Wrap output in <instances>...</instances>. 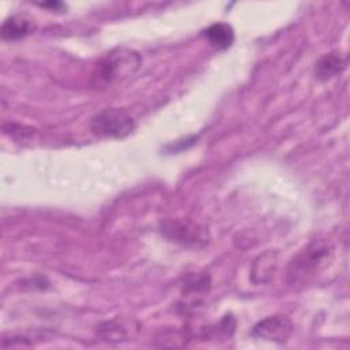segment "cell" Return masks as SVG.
<instances>
[{"mask_svg": "<svg viewBox=\"0 0 350 350\" xmlns=\"http://www.w3.org/2000/svg\"><path fill=\"white\" fill-rule=\"evenodd\" d=\"M160 231L167 239L183 246L202 247L209 242L206 230L187 219H165L160 224Z\"/></svg>", "mask_w": 350, "mask_h": 350, "instance_id": "277c9868", "label": "cell"}, {"mask_svg": "<svg viewBox=\"0 0 350 350\" xmlns=\"http://www.w3.org/2000/svg\"><path fill=\"white\" fill-rule=\"evenodd\" d=\"M134 119L120 108H107L90 119V131L101 138H124L133 133Z\"/></svg>", "mask_w": 350, "mask_h": 350, "instance_id": "3957f363", "label": "cell"}, {"mask_svg": "<svg viewBox=\"0 0 350 350\" xmlns=\"http://www.w3.org/2000/svg\"><path fill=\"white\" fill-rule=\"evenodd\" d=\"M40 7H45V8H53L55 11H60L63 7H64V4L63 3H59V1H51V3H41V4H38Z\"/></svg>", "mask_w": 350, "mask_h": 350, "instance_id": "9c48e42d", "label": "cell"}, {"mask_svg": "<svg viewBox=\"0 0 350 350\" xmlns=\"http://www.w3.org/2000/svg\"><path fill=\"white\" fill-rule=\"evenodd\" d=\"M293 334V323L287 316L273 314L260 320L253 327V335L258 339L286 343Z\"/></svg>", "mask_w": 350, "mask_h": 350, "instance_id": "5b68a950", "label": "cell"}, {"mask_svg": "<svg viewBox=\"0 0 350 350\" xmlns=\"http://www.w3.org/2000/svg\"><path fill=\"white\" fill-rule=\"evenodd\" d=\"M347 64V59L339 51H331L324 53L314 66V77L316 79L325 82L338 74H340Z\"/></svg>", "mask_w": 350, "mask_h": 350, "instance_id": "8992f818", "label": "cell"}, {"mask_svg": "<svg viewBox=\"0 0 350 350\" xmlns=\"http://www.w3.org/2000/svg\"><path fill=\"white\" fill-rule=\"evenodd\" d=\"M202 36L217 49H227L232 45L235 34L234 29L224 22H216L202 30Z\"/></svg>", "mask_w": 350, "mask_h": 350, "instance_id": "52a82bcc", "label": "cell"}, {"mask_svg": "<svg viewBox=\"0 0 350 350\" xmlns=\"http://www.w3.org/2000/svg\"><path fill=\"white\" fill-rule=\"evenodd\" d=\"M141 66L138 52L129 48H116L108 52L97 64L92 74V83L96 88L111 86L130 75Z\"/></svg>", "mask_w": 350, "mask_h": 350, "instance_id": "7a4b0ae2", "label": "cell"}, {"mask_svg": "<svg viewBox=\"0 0 350 350\" xmlns=\"http://www.w3.org/2000/svg\"><path fill=\"white\" fill-rule=\"evenodd\" d=\"M334 258V245L327 239L312 241L290 261L287 282L305 284L324 271Z\"/></svg>", "mask_w": 350, "mask_h": 350, "instance_id": "6da1fadb", "label": "cell"}, {"mask_svg": "<svg viewBox=\"0 0 350 350\" xmlns=\"http://www.w3.org/2000/svg\"><path fill=\"white\" fill-rule=\"evenodd\" d=\"M33 30V23L26 16L12 15L1 25V37L7 41H15L26 37Z\"/></svg>", "mask_w": 350, "mask_h": 350, "instance_id": "ba28073f", "label": "cell"}]
</instances>
